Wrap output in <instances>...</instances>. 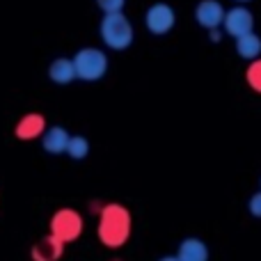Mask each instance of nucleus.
<instances>
[{"instance_id":"3","label":"nucleus","mask_w":261,"mask_h":261,"mask_svg":"<svg viewBox=\"0 0 261 261\" xmlns=\"http://www.w3.org/2000/svg\"><path fill=\"white\" fill-rule=\"evenodd\" d=\"M71 62H73L76 78L87 81V83L99 81V78H103L106 71H108V58H106V53H101L99 48H81Z\"/></svg>"},{"instance_id":"11","label":"nucleus","mask_w":261,"mask_h":261,"mask_svg":"<svg viewBox=\"0 0 261 261\" xmlns=\"http://www.w3.org/2000/svg\"><path fill=\"white\" fill-rule=\"evenodd\" d=\"M46 130V122L41 115L30 113L16 124V138L18 140H35Z\"/></svg>"},{"instance_id":"18","label":"nucleus","mask_w":261,"mask_h":261,"mask_svg":"<svg viewBox=\"0 0 261 261\" xmlns=\"http://www.w3.org/2000/svg\"><path fill=\"white\" fill-rule=\"evenodd\" d=\"M220 37H222V35L218 32V28H216V30H211V39H213V41H220Z\"/></svg>"},{"instance_id":"15","label":"nucleus","mask_w":261,"mask_h":261,"mask_svg":"<svg viewBox=\"0 0 261 261\" xmlns=\"http://www.w3.org/2000/svg\"><path fill=\"white\" fill-rule=\"evenodd\" d=\"M245 78H248V85L252 87L257 94H261V58L259 60H252V64L248 67V73H245Z\"/></svg>"},{"instance_id":"13","label":"nucleus","mask_w":261,"mask_h":261,"mask_svg":"<svg viewBox=\"0 0 261 261\" xmlns=\"http://www.w3.org/2000/svg\"><path fill=\"white\" fill-rule=\"evenodd\" d=\"M236 53L241 55L243 60H259L261 55V37H257L254 32H248V35L239 37L236 39Z\"/></svg>"},{"instance_id":"20","label":"nucleus","mask_w":261,"mask_h":261,"mask_svg":"<svg viewBox=\"0 0 261 261\" xmlns=\"http://www.w3.org/2000/svg\"><path fill=\"white\" fill-rule=\"evenodd\" d=\"M236 3H250V0H236Z\"/></svg>"},{"instance_id":"17","label":"nucleus","mask_w":261,"mask_h":261,"mask_svg":"<svg viewBox=\"0 0 261 261\" xmlns=\"http://www.w3.org/2000/svg\"><path fill=\"white\" fill-rule=\"evenodd\" d=\"M248 208H250V213H252L254 218H261V193H257V195H252V197H250Z\"/></svg>"},{"instance_id":"2","label":"nucleus","mask_w":261,"mask_h":261,"mask_svg":"<svg viewBox=\"0 0 261 261\" xmlns=\"http://www.w3.org/2000/svg\"><path fill=\"white\" fill-rule=\"evenodd\" d=\"M99 32L103 44L113 50H124L133 44V25L122 12L106 14L99 25Z\"/></svg>"},{"instance_id":"1","label":"nucleus","mask_w":261,"mask_h":261,"mask_svg":"<svg viewBox=\"0 0 261 261\" xmlns=\"http://www.w3.org/2000/svg\"><path fill=\"white\" fill-rule=\"evenodd\" d=\"M130 234V213L122 204H108L101 211L99 222V239L108 248H119L126 243Z\"/></svg>"},{"instance_id":"9","label":"nucleus","mask_w":261,"mask_h":261,"mask_svg":"<svg viewBox=\"0 0 261 261\" xmlns=\"http://www.w3.org/2000/svg\"><path fill=\"white\" fill-rule=\"evenodd\" d=\"M176 259L179 261H208V248L202 239H186V241H181Z\"/></svg>"},{"instance_id":"4","label":"nucleus","mask_w":261,"mask_h":261,"mask_svg":"<svg viewBox=\"0 0 261 261\" xmlns=\"http://www.w3.org/2000/svg\"><path fill=\"white\" fill-rule=\"evenodd\" d=\"M83 231V218L73 208H60L50 220V236L60 241V243H71L81 236Z\"/></svg>"},{"instance_id":"10","label":"nucleus","mask_w":261,"mask_h":261,"mask_svg":"<svg viewBox=\"0 0 261 261\" xmlns=\"http://www.w3.org/2000/svg\"><path fill=\"white\" fill-rule=\"evenodd\" d=\"M44 135V140H41V144H44V149L48 153H53V156H58V153H64L67 151V144H69V138L71 135L67 133V128L62 126H50Z\"/></svg>"},{"instance_id":"8","label":"nucleus","mask_w":261,"mask_h":261,"mask_svg":"<svg viewBox=\"0 0 261 261\" xmlns=\"http://www.w3.org/2000/svg\"><path fill=\"white\" fill-rule=\"evenodd\" d=\"M64 252V243H60L55 236H46L32 248V259L35 261H58Z\"/></svg>"},{"instance_id":"19","label":"nucleus","mask_w":261,"mask_h":261,"mask_svg":"<svg viewBox=\"0 0 261 261\" xmlns=\"http://www.w3.org/2000/svg\"><path fill=\"white\" fill-rule=\"evenodd\" d=\"M158 261H179V259H176V257H161Z\"/></svg>"},{"instance_id":"14","label":"nucleus","mask_w":261,"mask_h":261,"mask_svg":"<svg viewBox=\"0 0 261 261\" xmlns=\"http://www.w3.org/2000/svg\"><path fill=\"white\" fill-rule=\"evenodd\" d=\"M67 153L73 158V161H83V158L90 153V142L83 135H71L67 144Z\"/></svg>"},{"instance_id":"12","label":"nucleus","mask_w":261,"mask_h":261,"mask_svg":"<svg viewBox=\"0 0 261 261\" xmlns=\"http://www.w3.org/2000/svg\"><path fill=\"white\" fill-rule=\"evenodd\" d=\"M48 78L53 83H58V85H67V83H71L73 78H76V71H73V62L67 58H58L50 62L48 67Z\"/></svg>"},{"instance_id":"7","label":"nucleus","mask_w":261,"mask_h":261,"mask_svg":"<svg viewBox=\"0 0 261 261\" xmlns=\"http://www.w3.org/2000/svg\"><path fill=\"white\" fill-rule=\"evenodd\" d=\"M195 18L202 28L208 30H216L218 25H222V18H225V7L218 0H202V3L195 7Z\"/></svg>"},{"instance_id":"5","label":"nucleus","mask_w":261,"mask_h":261,"mask_svg":"<svg viewBox=\"0 0 261 261\" xmlns=\"http://www.w3.org/2000/svg\"><path fill=\"white\" fill-rule=\"evenodd\" d=\"M174 23H176V14L167 3L151 5L147 9V14H144V25H147V30L151 35H167L174 28Z\"/></svg>"},{"instance_id":"6","label":"nucleus","mask_w":261,"mask_h":261,"mask_svg":"<svg viewBox=\"0 0 261 261\" xmlns=\"http://www.w3.org/2000/svg\"><path fill=\"white\" fill-rule=\"evenodd\" d=\"M222 25H225V32L234 39L252 32L254 28V16L248 7H231L229 12H225V18H222Z\"/></svg>"},{"instance_id":"16","label":"nucleus","mask_w":261,"mask_h":261,"mask_svg":"<svg viewBox=\"0 0 261 261\" xmlns=\"http://www.w3.org/2000/svg\"><path fill=\"white\" fill-rule=\"evenodd\" d=\"M99 9H103L106 14H115V12H122L126 0H96Z\"/></svg>"}]
</instances>
